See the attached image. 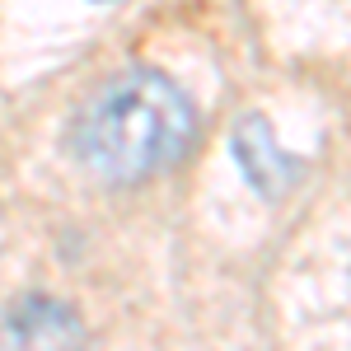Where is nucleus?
<instances>
[{"label":"nucleus","instance_id":"obj_1","mask_svg":"<svg viewBox=\"0 0 351 351\" xmlns=\"http://www.w3.org/2000/svg\"><path fill=\"white\" fill-rule=\"evenodd\" d=\"M197 127L188 94L160 71H122L108 84H99L71 127L75 160L108 178V183H136L183 160Z\"/></svg>","mask_w":351,"mask_h":351},{"label":"nucleus","instance_id":"obj_2","mask_svg":"<svg viewBox=\"0 0 351 351\" xmlns=\"http://www.w3.org/2000/svg\"><path fill=\"white\" fill-rule=\"evenodd\" d=\"M0 351H84V324L61 300L24 295L0 319Z\"/></svg>","mask_w":351,"mask_h":351},{"label":"nucleus","instance_id":"obj_3","mask_svg":"<svg viewBox=\"0 0 351 351\" xmlns=\"http://www.w3.org/2000/svg\"><path fill=\"white\" fill-rule=\"evenodd\" d=\"M230 150H234V164H239V173L253 183V188L263 192V197H286V192L300 183V173H304V164L300 155H291L276 132H271L267 117H243L234 122V136H230Z\"/></svg>","mask_w":351,"mask_h":351}]
</instances>
